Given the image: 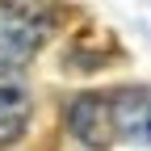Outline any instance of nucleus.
I'll use <instances>...</instances> for the list:
<instances>
[{
  "label": "nucleus",
  "instance_id": "1",
  "mask_svg": "<svg viewBox=\"0 0 151 151\" xmlns=\"http://www.w3.org/2000/svg\"><path fill=\"white\" fill-rule=\"evenodd\" d=\"M46 29H50V21L42 13L13 4V0H0V67L17 71L21 63H29L34 50L42 46Z\"/></svg>",
  "mask_w": 151,
  "mask_h": 151
},
{
  "label": "nucleus",
  "instance_id": "2",
  "mask_svg": "<svg viewBox=\"0 0 151 151\" xmlns=\"http://www.w3.org/2000/svg\"><path fill=\"white\" fill-rule=\"evenodd\" d=\"M105 109H109V143L151 151V88L109 92Z\"/></svg>",
  "mask_w": 151,
  "mask_h": 151
},
{
  "label": "nucleus",
  "instance_id": "3",
  "mask_svg": "<svg viewBox=\"0 0 151 151\" xmlns=\"http://www.w3.org/2000/svg\"><path fill=\"white\" fill-rule=\"evenodd\" d=\"M25 122H29V92L13 71L0 67V147L21 139Z\"/></svg>",
  "mask_w": 151,
  "mask_h": 151
},
{
  "label": "nucleus",
  "instance_id": "4",
  "mask_svg": "<svg viewBox=\"0 0 151 151\" xmlns=\"http://www.w3.org/2000/svg\"><path fill=\"white\" fill-rule=\"evenodd\" d=\"M67 126L71 134L88 143V147H109V109H105V97H80L67 113Z\"/></svg>",
  "mask_w": 151,
  "mask_h": 151
}]
</instances>
